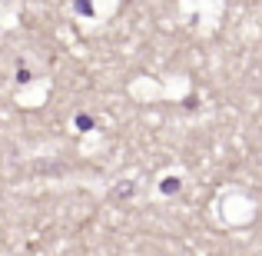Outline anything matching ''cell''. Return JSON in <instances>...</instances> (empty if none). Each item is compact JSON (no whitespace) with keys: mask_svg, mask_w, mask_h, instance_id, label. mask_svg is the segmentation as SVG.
<instances>
[{"mask_svg":"<svg viewBox=\"0 0 262 256\" xmlns=\"http://www.w3.org/2000/svg\"><path fill=\"white\" fill-rule=\"evenodd\" d=\"M160 190L163 193H176L179 190V180H166V183H160Z\"/></svg>","mask_w":262,"mask_h":256,"instance_id":"1","label":"cell"},{"mask_svg":"<svg viewBox=\"0 0 262 256\" xmlns=\"http://www.w3.org/2000/svg\"><path fill=\"white\" fill-rule=\"evenodd\" d=\"M77 10H83V13H93V7H90V0H77Z\"/></svg>","mask_w":262,"mask_h":256,"instance_id":"2","label":"cell"}]
</instances>
